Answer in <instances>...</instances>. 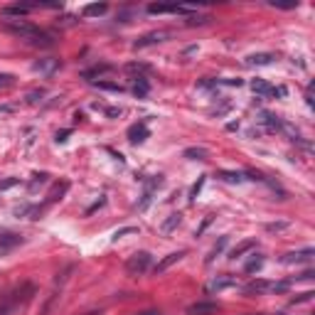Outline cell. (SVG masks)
<instances>
[{"mask_svg":"<svg viewBox=\"0 0 315 315\" xmlns=\"http://www.w3.org/2000/svg\"><path fill=\"white\" fill-rule=\"evenodd\" d=\"M3 30L20 37L22 42H27V44H32V47H52L57 39L52 32L42 30V27L32 25V22H25V20H8L3 25Z\"/></svg>","mask_w":315,"mask_h":315,"instance_id":"cell-1","label":"cell"},{"mask_svg":"<svg viewBox=\"0 0 315 315\" xmlns=\"http://www.w3.org/2000/svg\"><path fill=\"white\" fill-rule=\"evenodd\" d=\"M32 293H35V288H32L30 283H22L20 288L10 291L8 296H3V300H0V315H10L18 305L27 303V300L32 298Z\"/></svg>","mask_w":315,"mask_h":315,"instance_id":"cell-2","label":"cell"},{"mask_svg":"<svg viewBox=\"0 0 315 315\" xmlns=\"http://www.w3.org/2000/svg\"><path fill=\"white\" fill-rule=\"evenodd\" d=\"M150 263H153V256H150L148 251H136L126 261V271H128L130 276H141V274H146L150 268Z\"/></svg>","mask_w":315,"mask_h":315,"instance_id":"cell-3","label":"cell"},{"mask_svg":"<svg viewBox=\"0 0 315 315\" xmlns=\"http://www.w3.org/2000/svg\"><path fill=\"white\" fill-rule=\"evenodd\" d=\"M22 237L20 234H15V232H3L0 234V256H5V254H10L13 249H18V246H22Z\"/></svg>","mask_w":315,"mask_h":315,"instance_id":"cell-4","label":"cell"},{"mask_svg":"<svg viewBox=\"0 0 315 315\" xmlns=\"http://www.w3.org/2000/svg\"><path fill=\"white\" fill-rule=\"evenodd\" d=\"M187 313L190 315H214V313H219V303H214V300H197V303H192V305L187 308Z\"/></svg>","mask_w":315,"mask_h":315,"instance_id":"cell-5","label":"cell"},{"mask_svg":"<svg viewBox=\"0 0 315 315\" xmlns=\"http://www.w3.org/2000/svg\"><path fill=\"white\" fill-rule=\"evenodd\" d=\"M165 37H170V32L165 30H155V32H148V35H143L141 39H136V50H146L150 44H158V42H165Z\"/></svg>","mask_w":315,"mask_h":315,"instance_id":"cell-6","label":"cell"},{"mask_svg":"<svg viewBox=\"0 0 315 315\" xmlns=\"http://www.w3.org/2000/svg\"><path fill=\"white\" fill-rule=\"evenodd\" d=\"M315 256V249H300V251H291V254H286V256H281V263H308V261H313Z\"/></svg>","mask_w":315,"mask_h":315,"instance_id":"cell-7","label":"cell"},{"mask_svg":"<svg viewBox=\"0 0 315 315\" xmlns=\"http://www.w3.org/2000/svg\"><path fill=\"white\" fill-rule=\"evenodd\" d=\"M185 256H187V251H185V249H180V251H172V254H167V256H165L163 261H158L153 271H155V274H165V271L170 268V266H175L177 261H183Z\"/></svg>","mask_w":315,"mask_h":315,"instance_id":"cell-8","label":"cell"},{"mask_svg":"<svg viewBox=\"0 0 315 315\" xmlns=\"http://www.w3.org/2000/svg\"><path fill=\"white\" fill-rule=\"evenodd\" d=\"M126 136H128V141L133 143V146H138V143H143L146 138L150 136V130L146 123H133L128 130H126Z\"/></svg>","mask_w":315,"mask_h":315,"instance_id":"cell-9","label":"cell"},{"mask_svg":"<svg viewBox=\"0 0 315 315\" xmlns=\"http://www.w3.org/2000/svg\"><path fill=\"white\" fill-rule=\"evenodd\" d=\"M276 59V55H271V52H259V55H249L244 59V64L246 67H266V64H271Z\"/></svg>","mask_w":315,"mask_h":315,"instance_id":"cell-10","label":"cell"},{"mask_svg":"<svg viewBox=\"0 0 315 315\" xmlns=\"http://www.w3.org/2000/svg\"><path fill=\"white\" fill-rule=\"evenodd\" d=\"M192 8H185V5H148L150 15H165V13H190Z\"/></svg>","mask_w":315,"mask_h":315,"instance_id":"cell-11","label":"cell"},{"mask_svg":"<svg viewBox=\"0 0 315 315\" xmlns=\"http://www.w3.org/2000/svg\"><path fill=\"white\" fill-rule=\"evenodd\" d=\"M232 286H237V278L232 276H217L214 281H209V286H207V291L209 293H219V291H224V288H232Z\"/></svg>","mask_w":315,"mask_h":315,"instance_id":"cell-12","label":"cell"},{"mask_svg":"<svg viewBox=\"0 0 315 315\" xmlns=\"http://www.w3.org/2000/svg\"><path fill=\"white\" fill-rule=\"evenodd\" d=\"M32 69L39 72V74H52L55 69H59V59H52V57H47V59H39L32 64Z\"/></svg>","mask_w":315,"mask_h":315,"instance_id":"cell-13","label":"cell"},{"mask_svg":"<svg viewBox=\"0 0 315 315\" xmlns=\"http://www.w3.org/2000/svg\"><path fill=\"white\" fill-rule=\"evenodd\" d=\"M126 72L133 74L136 79H146V74H150V64H146V62H128Z\"/></svg>","mask_w":315,"mask_h":315,"instance_id":"cell-14","label":"cell"},{"mask_svg":"<svg viewBox=\"0 0 315 315\" xmlns=\"http://www.w3.org/2000/svg\"><path fill=\"white\" fill-rule=\"evenodd\" d=\"M268 288H271V281H263V278H256V281H249V283L244 286V293L254 296V293H263V291H268Z\"/></svg>","mask_w":315,"mask_h":315,"instance_id":"cell-15","label":"cell"},{"mask_svg":"<svg viewBox=\"0 0 315 315\" xmlns=\"http://www.w3.org/2000/svg\"><path fill=\"white\" fill-rule=\"evenodd\" d=\"M227 244H229V237H227V234H224V237H219V239H217V244L212 246V251L207 254V259H204V263H207V266H209V263H214V259H217V256L222 254L224 249H227Z\"/></svg>","mask_w":315,"mask_h":315,"instance_id":"cell-16","label":"cell"},{"mask_svg":"<svg viewBox=\"0 0 315 315\" xmlns=\"http://www.w3.org/2000/svg\"><path fill=\"white\" fill-rule=\"evenodd\" d=\"M109 72H113V67L111 64H96V67H92V69H86V72H81V76L84 79H89V81H96V76H101V74H109Z\"/></svg>","mask_w":315,"mask_h":315,"instance_id":"cell-17","label":"cell"},{"mask_svg":"<svg viewBox=\"0 0 315 315\" xmlns=\"http://www.w3.org/2000/svg\"><path fill=\"white\" fill-rule=\"evenodd\" d=\"M180 222H183V214H180V212H172L165 222L160 224V232H163V234H172V232L180 227Z\"/></svg>","mask_w":315,"mask_h":315,"instance_id":"cell-18","label":"cell"},{"mask_svg":"<svg viewBox=\"0 0 315 315\" xmlns=\"http://www.w3.org/2000/svg\"><path fill=\"white\" fill-rule=\"evenodd\" d=\"M251 89H254V94L266 96V99H271V96H274V86H271L266 79H254V81H251Z\"/></svg>","mask_w":315,"mask_h":315,"instance_id":"cell-19","label":"cell"},{"mask_svg":"<svg viewBox=\"0 0 315 315\" xmlns=\"http://www.w3.org/2000/svg\"><path fill=\"white\" fill-rule=\"evenodd\" d=\"M106 10H109L106 3H92V5H84L81 15H84V18H99V15H104Z\"/></svg>","mask_w":315,"mask_h":315,"instance_id":"cell-20","label":"cell"},{"mask_svg":"<svg viewBox=\"0 0 315 315\" xmlns=\"http://www.w3.org/2000/svg\"><path fill=\"white\" fill-rule=\"evenodd\" d=\"M254 246H256V239H246V241H241L239 246H234V249H232L229 259H241V256H244L246 251H251Z\"/></svg>","mask_w":315,"mask_h":315,"instance_id":"cell-21","label":"cell"},{"mask_svg":"<svg viewBox=\"0 0 315 315\" xmlns=\"http://www.w3.org/2000/svg\"><path fill=\"white\" fill-rule=\"evenodd\" d=\"M261 123L266 126V130H281V118L278 116H274V113H268V111H263L261 113Z\"/></svg>","mask_w":315,"mask_h":315,"instance_id":"cell-22","label":"cell"},{"mask_svg":"<svg viewBox=\"0 0 315 315\" xmlns=\"http://www.w3.org/2000/svg\"><path fill=\"white\" fill-rule=\"evenodd\" d=\"M67 190H69V183H59V185H55V187H52V192L47 195V200H44V204H42V207H47V204L57 202V200H59V197H62Z\"/></svg>","mask_w":315,"mask_h":315,"instance_id":"cell-23","label":"cell"},{"mask_svg":"<svg viewBox=\"0 0 315 315\" xmlns=\"http://www.w3.org/2000/svg\"><path fill=\"white\" fill-rule=\"evenodd\" d=\"M217 177H219L222 183H229V185H239L241 180H244V172H229V170H219V172H217Z\"/></svg>","mask_w":315,"mask_h":315,"instance_id":"cell-24","label":"cell"},{"mask_svg":"<svg viewBox=\"0 0 315 315\" xmlns=\"http://www.w3.org/2000/svg\"><path fill=\"white\" fill-rule=\"evenodd\" d=\"M148 92H150L148 76H146V79H136V84H133V94H136V99H146Z\"/></svg>","mask_w":315,"mask_h":315,"instance_id":"cell-25","label":"cell"},{"mask_svg":"<svg viewBox=\"0 0 315 315\" xmlns=\"http://www.w3.org/2000/svg\"><path fill=\"white\" fill-rule=\"evenodd\" d=\"M261 266H263V256H261V254H254L251 259L246 261L244 271H246V274H256V271H261Z\"/></svg>","mask_w":315,"mask_h":315,"instance_id":"cell-26","label":"cell"},{"mask_svg":"<svg viewBox=\"0 0 315 315\" xmlns=\"http://www.w3.org/2000/svg\"><path fill=\"white\" fill-rule=\"evenodd\" d=\"M47 183H50V175H47V172H35V175H32V183L27 187H30V192H35L37 187L47 185Z\"/></svg>","mask_w":315,"mask_h":315,"instance_id":"cell-27","label":"cell"},{"mask_svg":"<svg viewBox=\"0 0 315 315\" xmlns=\"http://www.w3.org/2000/svg\"><path fill=\"white\" fill-rule=\"evenodd\" d=\"M185 158H190V160H207V150L204 148H187Z\"/></svg>","mask_w":315,"mask_h":315,"instance_id":"cell-28","label":"cell"},{"mask_svg":"<svg viewBox=\"0 0 315 315\" xmlns=\"http://www.w3.org/2000/svg\"><path fill=\"white\" fill-rule=\"evenodd\" d=\"M3 13H5V15H27L30 10H27L22 3H18V5H8V8H3Z\"/></svg>","mask_w":315,"mask_h":315,"instance_id":"cell-29","label":"cell"},{"mask_svg":"<svg viewBox=\"0 0 315 315\" xmlns=\"http://www.w3.org/2000/svg\"><path fill=\"white\" fill-rule=\"evenodd\" d=\"M94 86H96V89H106V92H116V94L123 92V86H121V84H113V81H94Z\"/></svg>","mask_w":315,"mask_h":315,"instance_id":"cell-30","label":"cell"},{"mask_svg":"<svg viewBox=\"0 0 315 315\" xmlns=\"http://www.w3.org/2000/svg\"><path fill=\"white\" fill-rule=\"evenodd\" d=\"M128 234H138V227H123V229H116V232H113V241L123 239V237H128Z\"/></svg>","mask_w":315,"mask_h":315,"instance_id":"cell-31","label":"cell"},{"mask_svg":"<svg viewBox=\"0 0 315 315\" xmlns=\"http://www.w3.org/2000/svg\"><path fill=\"white\" fill-rule=\"evenodd\" d=\"M313 291H305V293H298L296 298H291V303H293V305H298V303H308V300H313Z\"/></svg>","mask_w":315,"mask_h":315,"instance_id":"cell-32","label":"cell"},{"mask_svg":"<svg viewBox=\"0 0 315 315\" xmlns=\"http://www.w3.org/2000/svg\"><path fill=\"white\" fill-rule=\"evenodd\" d=\"M15 86V76L13 74H0V89H10Z\"/></svg>","mask_w":315,"mask_h":315,"instance_id":"cell-33","label":"cell"},{"mask_svg":"<svg viewBox=\"0 0 315 315\" xmlns=\"http://www.w3.org/2000/svg\"><path fill=\"white\" fill-rule=\"evenodd\" d=\"M150 202H153V192H150V190H146V192H143V200L138 202V212L148 209V204H150Z\"/></svg>","mask_w":315,"mask_h":315,"instance_id":"cell-34","label":"cell"},{"mask_svg":"<svg viewBox=\"0 0 315 315\" xmlns=\"http://www.w3.org/2000/svg\"><path fill=\"white\" fill-rule=\"evenodd\" d=\"M202 185H204V177H200V180H197V183L192 185V190H190V202H195V200H197V195H200Z\"/></svg>","mask_w":315,"mask_h":315,"instance_id":"cell-35","label":"cell"},{"mask_svg":"<svg viewBox=\"0 0 315 315\" xmlns=\"http://www.w3.org/2000/svg\"><path fill=\"white\" fill-rule=\"evenodd\" d=\"M283 229H288V222H274V224H266V232H283Z\"/></svg>","mask_w":315,"mask_h":315,"instance_id":"cell-36","label":"cell"},{"mask_svg":"<svg viewBox=\"0 0 315 315\" xmlns=\"http://www.w3.org/2000/svg\"><path fill=\"white\" fill-rule=\"evenodd\" d=\"M72 271H74V263H69V266H67V268H64V271H62V274H59V276H57V286H59V283H64V281H67V278H69V274H72Z\"/></svg>","mask_w":315,"mask_h":315,"instance_id":"cell-37","label":"cell"},{"mask_svg":"<svg viewBox=\"0 0 315 315\" xmlns=\"http://www.w3.org/2000/svg\"><path fill=\"white\" fill-rule=\"evenodd\" d=\"M44 94H47L44 89H37V92H30V94H27V104H37V101L42 99V96H44Z\"/></svg>","mask_w":315,"mask_h":315,"instance_id":"cell-38","label":"cell"},{"mask_svg":"<svg viewBox=\"0 0 315 315\" xmlns=\"http://www.w3.org/2000/svg\"><path fill=\"white\" fill-rule=\"evenodd\" d=\"M212 222H214V214H207V217H204V222H202V227L197 229V237H200V234H202V232H204V229H207V227H209Z\"/></svg>","mask_w":315,"mask_h":315,"instance_id":"cell-39","label":"cell"},{"mask_svg":"<svg viewBox=\"0 0 315 315\" xmlns=\"http://www.w3.org/2000/svg\"><path fill=\"white\" fill-rule=\"evenodd\" d=\"M69 133H72V130H69V128H64V130H57L55 141H57V143H64V141H67V136H69Z\"/></svg>","mask_w":315,"mask_h":315,"instance_id":"cell-40","label":"cell"},{"mask_svg":"<svg viewBox=\"0 0 315 315\" xmlns=\"http://www.w3.org/2000/svg\"><path fill=\"white\" fill-rule=\"evenodd\" d=\"M298 281H310V278H315V271L313 268H308V271H303V274H300V276H296Z\"/></svg>","mask_w":315,"mask_h":315,"instance_id":"cell-41","label":"cell"},{"mask_svg":"<svg viewBox=\"0 0 315 315\" xmlns=\"http://www.w3.org/2000/svg\"><path fill=\"white\" fill-rule=\"evenodd\" d=\"M13 185H18V177H10V180H3V183H0V190H8V187H13Z\"/></svg>","mask_w":315,"mask_h":315,"instance_id":"cell-42","label":"cell"},{"mask_svg":"<svg viewBox=\"0 0 315 315\" xmlns=\"http://www.w3.org/2000/svg\"><path fill=\"white\" fill-rule=\"evenodd\" d=\"M104 202H106V200H104V197H101V200H99V202H96V204H92V207H89V209H86V217H89V214H94V212H96V209H99V207H104Z\"/></svg>","mask_w":315,"mask_h":315,"instance_id":"cell-43","label":"cell"},{"mask_svg":"<svg viewBox=\"0 0 315 315\" xmlns=\"http://www.w3.org/2000/svg\"><path fill=\"white\" fill-rule=\"evenodd\" d=\"M305 101H308V106H313V84H308V89H305Z\"/></svg>","mask_w":315,"mask_h":315,"instance_id":"cell-44","label":"cell"},{"mask_svg":"<svg viewBox=\"0 0 315 315\" xmlns=\"http://www.w3.org/2000/svg\"><path fill=\"white\" fill-rule=\"evenodd\" d=\"M104 111H106V116H111V118L121 116V109H104Z\"/></svg>","mask_w":315,"mask_h":315,"instance_id":"cell-45","label":"cell"},{"mask_svg":"<svg viewBox=\"0 0 315 315\" xmlns=\"http://www.w3.org/2000/svg\"><path fill=\"white\" fill-rule=\"evenodd\" d=\"M138 315H160V313H155V310H146V313H138Z\"/></svg>","mask_w":315,"mask_h":315,"instance_id":"cell-46","label":"cell"}]
</instances>
